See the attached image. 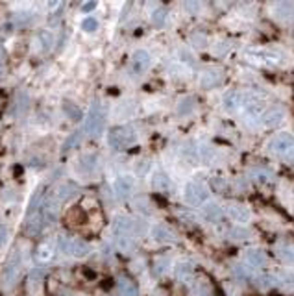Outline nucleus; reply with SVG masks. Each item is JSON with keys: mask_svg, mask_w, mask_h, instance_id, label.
Segmentation results:
<instances>
[{"mask_svg": "<svg viewBox=\"0 0 294 296\" xmlns=\"http://www.w3.org/2000/svg\"><path fill=\"white\" fill-rule=\"evenodd\" d=\"M106 128V111L98 100L93 102V106L89 109L87 117H85V124H83V131L89 137H98L102 135V131Z\"/></svg>", "mask_w": 294, "mask_h": 296, "instance_id": "f257e3e1", "label": "nucleus"}, {"mask_svg": "<svg viewBox=\"0 0 294 296\" xmlns=\"http://www.w3.org/2000/svg\"><path fill=\"white\" fill-rule=\"evenodd\" d=\"M107 142L117 150L129 148L137 142V131L131 126H117L107 133Z\"/></svg>", "mask_w": 294, "mask_h": 296, "instance_id": "f03ea898", "label": "nucleus"}, {"mask_svg": "<svg viewBox=\"0 0 294 296\" xmlns=\"http://www.w3.org/2000/svg\"><path fill=\"white\" fill-rule=\"evenodd\" d=\"M270 150L277 158L294 161V137L288 133H279L270 141Z\"/></svg>", "mask_w": 294, "mask_h": 296, "instance_id": "7ed1b4c3", "label": "nucleus"}, {"mask_svg": "<svg viewBox=\"0 0 294 296\" xmlns=\"http://www.w3.org/2000/svg\"><path fill=\"white\" fill-rule=\"evenodd\" d=\"M58 246L63 254H69L72 257H83V255L89 254V244L82 239H74V237L69 235H61L58 239Z\"/></svg>", "mask_w": 294, "mask_h": 296, "instance_id": "20e7f679", "label": "nucleus"}, {"mask_svg": "<svg viewBox=\"0 0 294 296\" xmlns=\"http://www.w3.org/2000/svg\"><path fill=\"white\" fill-rule=\"evenodd\" d=\"M19 270H21V254L13 252L8 259L6 266H4V272H2V285L6 287H13V283L19 278Z\"/></svg>", "mask_w": 294, "mask_h": 296, "instance_id": "39448f33", "label": "nucleus"}, {"mask_svg": "<svg viewBox=\"0 0 294 296\" xmlns=\"http://www.w3.org/2000/svg\"><path fill=\"white\" fill-rule=\"evenodd\" d=\"M183 196H185V202L191 204V206H200V204H204L207 200V189L202 184L191 182V184L185 185Z\"/></svg>", "mask_w": 294, "mask_h": 296, "instance_id": "423d86ee", "label": "nucleus"}, {"mask_svg": "<svg viewBox=\"0 0 294 296\" xmlns=\"http://www.w3.org/2000/svg\"><path fill=\"white\" fill-rule=\"evenodd\" d=\"M135 187V180L128 174H124V176H118L115 180V184H113V189H115V195L118 198H128L131 195V191Z\"/></svg>", "mask_w": 294, "mask_h": 296, "instance_id": "0eeeda50", "label": "nucleus"}, {"mask_svg": "<svg viewBox=\"0 0 294 296\" xmlns=\"http://www.w3.org/2000/svg\"><path fill=\"white\" fill-rule=\"evenodd\" d=\"M200 215L202 219L207 220V222H220L224 219V209L215 202H207V204L202 206Z\"/></svg>", "mask_w": 294, "mask_h": 296, "instance_id": "6e6552de", "label": "nucleus"}, {"mask_svg": "<svg viewBox=\"0 0 294 296\" xmlns=\"http://www.w3.org/2000/svg\"><path fill=\"white\" fill-rule=\"evenodd\" d=\"M152 63V58H150V54L146 50H137L133 54V58H131V69L135 74H142V72L148 71V67Z\"/></svg>", "mask_w": 294, "mask_h": 296, "instance_id": "1a4fd4ad", "label": "nucleus"}, {"mask_svg": "<svg viewBox=\"0 0 294 296\" xmlns=\"http://www.w3.org/2000/svg\"><path fill=\"white\" fill-rule=\"evenodd\" d=\"M152 237L158 243H174L176 241V233L165 224H158L152 228Z\"/></svg>", "mask_w": 294, "mask_h": 296, "instance_id": "9d476101", "label": "nucleus"}, {"mask_svg": "<svg viewBox=\"0 0 294 296\" xmlns=\"http://www.w3.org/2000/svg\"><path fill=\"white\" fill-rule=\"evenodd\" d=\"M266 254L261 248H250L244 252V263H248L250 266H263L266 265Z\"/></svg>", "mask_w": 294, "mask_h": 296, "instance_id": "9b49d317", "label": "nucleus"}, {"mask_svg": "<svg viewBox=\"0 0 294 296\" xmlns=\"http://www.w3.org/2000/svg\"><path fill=\"white\" fill-rule=\"evenodd\" d=\"M224 109L226 111H235L239 107H242V100H244V95H241L239 91H228L224 95Z\"/></svg>", "mask_w": 294, "mask_h": 296, "instance_id": "f8f14e48", "label": "nucleus"}, {"mask_svg": "<svg viewBox=\"0 0 294 296\" xmlns=\"http://www.w3.org/2000/svg\"><path fill=\"white\" fill-rule=\"evenodd\" d=\"M228 215H230L233 220H237V222H248L250 217H252L250 209H248L246 206H242V204H230Z\"/></svg>", "mask_w": 294, "mask_h": 296, "instance_id": "ddd939ff", "label": "nucleus"}, {"mask_svg": "<svg viewBox=\"0 0 294 296\" xmlns=\"http://www.w3.org/2000/svg\"><path fill=\"white\" fill-rule=\"evenodd\" d=\"M283 117H285V111H283L281 107H270V109H266L263 113L261 118H263V124L265 126H276L281 122Z\"/></svg>", "mask_w": 294, "mask_h": 296, "instance_id": "4468645a", "label": "nucleus"}, {"mask_svg": "<svg viewBox=\"0 0 294 296\" xmlns=\"http://www.w3.org/2000/svg\"><path fill=\"white\" fill-rule=\"evenodd\" d=\"M152 187L156 191H161V193H167V191H171L172 187V182H171V178L167 176L165 172H154V176H152Z\"/></svg>", "mask_w": 294, "mask_h": 296, "instance_id": "2eb2a0df", "label": "nucleus"}, {"mask_svg": "<svg viewBox=\"0 0 294 296\" xmlns=\"http://www.w3.org/2000/svg\"><path fill=\"white\" fill-rule=\"evenodd\" d=\"M274 15L283 21H294V2H279L274 8Z\"/></svg>", "mask_w": 294, "mask_h": 296, "instance_id": "dca6fc26", "label": "nucleus"}, {"mask_svg": "<svg viewBox=\"0 0 294 296\" xmlns=\"http://www.w3.org/2000/svg\"><path fill=\"white\" fill-rule=\"evenodd\" d=\"M94 165H96V158H94L93 154L82 156L80 161L76 163V171L80 172V174H91L93 169H94Z\"/></svg>", "mask_w": 294, "mask_h": 296, "instance_id": "f3484780", "label": "nucleus"}, {"mask_svg": "<svg viewBox=\"0 0 294 296\" xmlns=\"http://www.w3.org/2000/svg\"><path fill=\"white\" fill-rule=\"evenodd\" d=\"M220 80H222V72L220 71H206L200 76V85L202 87H215Z\"/></svg>", "mask_w": 294, "mask_h": 296, "instance_id": "a211bd4d", "label": "nucleus"}, {"mask_svg": "<svg viewBox=\"0 0 294 296\" xmlns=\"http://www.w3.org/2000/svg\"><path fill=\"white\" fill-rule=\"evenodd\" d=\"M118 294L120 296H137L135 283L128 278H120L118 279Z\"/></svg>", "mask_w": 294, "mask_h": 296, "instance_id": "6ab92c4d", "label": "nucleus"}, {"mask_svg": "<svg viewBox=\"0 0 294 296\" xmlns=\"http://www.w3.org/2000/svg\"><path fill=\"white\" fill-rule=\"evenodd\" d=\"M74 195H76V185H74V184H63L58 189V200L59 202L71 200Z\"/></svg>", "mask_w": 294, "mask_h": 296, "instance_id": "aec40b11", "label": "nucleus"}, {"mask_svg": "<svg viewBox=\"0 0 294 296\" xmlns=\"http://www.w3.org/2000/svg\"><path fill=\"white\" fill-rule=\"evenodd\" d=\"M176 276L180 279H183V281H187L191 276H193V272H194V268H193V265L191 263H178L176 265Z\"/></svg>", "mask_w": 294, "mask_h": 296, "instance_id": "412c9836", "label": "nucleus"}, {"mask_svg": "<svg viewBox=\"0 0 294 296\" xmlns=\"http://www.w3.org/2000/svg\"><path fill=\"white\" fill-rule=\"evenodd\" d=\"M194 106H196V102H194L193 96L182 98V100H180V104H178V113H180V115H189V113L194 111Z\"/></svg>", "mask_w": 294, "mask_h": 296, "instance_id": "4be33fe9", "label": "nucleus"}, {"mask_svg": "<svg viewBox=\"0 0 294 296\" xmlns=\"http://www.w3.org/2000/svg\"><path fill=\"white\" fill-rule=\"evenodd\" d=\"M82 141V131H74L67 141L63 142V148H61V152H69V150H72L74 146H78V142Z\"/></svg>", "mask_w": 294, "mask_h": 296, "instance_id": "5701e85b", "label": "nucleus"}, {"mask_svg": "<svg viewBox=\"0 0 294 296\" xmlns=\"http://www.w3.org/2000/svg\"><path fill=\"white\" fill-rule=\"evenodd\" d=\"M213 154H215V150H213L211 146H207V144H204V146L198 148V158H200L204 163H211Z\"/></svg>", "mask_w": 294, "mask_h": 296, "instance_id": "b1692460", "label": "nucleus"}, {"mask_svg": "<svg viewBox=\"0 0 294 296\" xmlns=\"http://www.w3.org/2000/svg\"><path fill=\"white\" fill-rule=\"evenodd\" d=\"M82 28H83V32L93 34V32H96V30H98V21H96L94 17H85L82 21Z\"/></svg>", "mask_w": 294, "mask_h": 296, "instance_id": "393cba45", "label": "nucleus"}, {"mask_svg": "<svg viewBox=\"0 0 294 296\" xmlns=\"http://www.w3.org/2000/svg\"><path fill=\"white\" fill-rule=\"evenodd\" d=\"M13 23L17 24V26H28V24L32 23V15H30L28 12H21V13L15 15Z\"/></svg>", "mask_w": 294, "mask_h": 296, "instance_id": "a878e982", "label": "nucleus"}, {"mask_svg": "<svg viewBox=\"0 0 294 296\" xmlns=\"http://www.w3.org/2000/svg\"><path fill=\"white\" fill-rule=\"evenodd\" d=\"M165 17H167V13H165V10H156V12L152 13V23L156 24V26H161V24L165 23Z\"/></svg>", "mask_w": 294, "mask_h": 296, "instance_id": "bb28decb", "label": "nucleus"}, {"mask_svg": "<svg viewBox=\"0 0 294 296\" xmlns=\"http://www.w3.org/2000/svg\"><path fill=\"white\" fill-rule=\"evenodd\" d=\"M39 39H41V43H43V48H50L52 47V43H54V36L50 34V32H41L39 34Z\"/></svg>", "mask_w": 294, "mask_h": 296, "instance_id": "cd10ccee", "label": "nucleus"}, {"mask_svg": "<svg viewBox=\"0 0 294 296\" xmlns=\"http://www.w3.org/2000/svg\"><path fill=\"white\" fill-rule=\"evenodd\" d=\"M63 109H65V111H67V113H69V117L74 118V120H76V118L82 117V113H80V109H78V107L72 106L71 102H67V104H65V106H63Z\"/></svg>", "mask_w": 294, "mask_h": 296, "instance_id": "c85d7f7f", "label": "nucleus"}, {"mask_svg": "<svg viewBox=\"0 0 294 296\" xmlns=\"http://www.w3.org/2000/svg\"><path fill=\"white\" fill-rule=\"evenodd\" d=\"M43 278H45V270H43V268H37V270H34V272H32V276H30L32 283H41Z\"/></svg>", "mask_w": 294, "mask_h": 296, "instance_id": "c756f323", "label": "nucleus"}, {"mask_svg": "<svg viewBox=\"0 0 294 296\" xmlns=\"http://www.w3.org/2000/svg\"><path fill=\"white\" fill-rule=\"evenodd\" d=\"M279 257L281 259H285V261H294V250L292 248H283V250H279Z\"/></svg>", "mask_w": 294, "mask_h": 296, "instance_id": "7c9ffc66", "label": "nucleus"}, {"mask_svg": "<svg viewBox=\"0 0 294 296\" xmlns=\"http://www.w3.org/2000/svg\"><path fill=\"white\" fill-rule=\"evenodd\" d=\"M50 254H52V252H50V248L43 246V248L39 250V254H37V255H39V259H41V261H48V259H50Z\"/></svg>", "mask_w": 294, "mask_h": 296, "instance_id": "2f4dec72", "label": "nucleus"}, {"mask_svg": "<svg viewBox=\"0 0 294 296\" xmlns=\"http://www.w3.org/2000/svg\"><path fill=\"white\" fill-rule=\"evenodd\" d=\"M4 67H6V52H4V48L0 47V74L4 72Z\"/></svg>", "mask_w": 294, "mask_h": 296, "instance_id": "473e14b6", "label": "nucleus"}, {"mask_svg": "<svg viewBox=\"0 0 294 296\" xmlns=\"http://www.w3.org/2000/svg\"><path fill=\"white\" fill-rule=\"evenodd\" d=\"M8 243V228H0V246Z\"/></svg>", "mask_w": 294, "mask_h": 296, "instance_id": "72a5a7b5", "label": "nucleus"}, {"mask_svg": "<svg viewBox=\"0 0 294 296\" xmlns=\"http://www.w3.org/2000/svg\"><path fill=\"white\" fill-rule=\"evenodd\" d=\"M96 8V2H87V4H83V12H91Z\"/></svg>", "mask_w": 294, "mask_h": 296, "instance_id": "f704fd0d", "label": "nucleus"}, {"mask_svg": "<svg viewBox=\"0 0 294 296\" xmlns=\"http://www.w3.org/2000/svg\"><path fill=\"white\" fill-rule=\"evenodd\" d=\"M259 182H270V178H266L265 172H259V176H257Z\"/></svg>", "mask_w": 294, "mask_h": 296, "instance_id": "c9c22d12", "label": "nucleus"}]
</instances>
